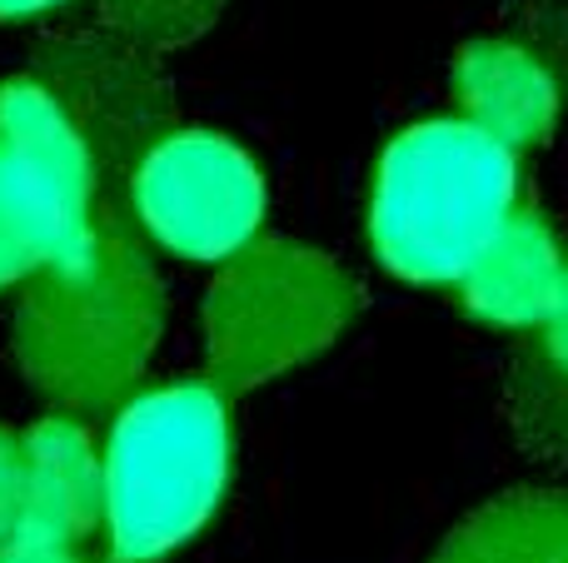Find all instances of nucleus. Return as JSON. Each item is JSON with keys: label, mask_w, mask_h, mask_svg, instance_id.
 <instances>
[{"label": "nucleus", "mask_w": 568, "mask_h": 563, "mask_svg": "<svg viewBox=\"0 0 568 563\" xmlns=\"http://www.w3.org/2000/svg\"><path fill=\"white\" fill-rule=\"evenodd\" d=\"M100 16L135 45L175 50L215 25L225 16V0H100Z\"/></svg>", "instance_id": "13"}, {"label": "nucleus", "mask_w": 568, "mask_h": 563, "mask_svg": "<svg viewBox=\"0 0 568 563\" xmlns=\"http://www.w3.org/2000/svg\"><path fill=\"white\" fill-rule=\"evenodd\" d=\"M359 319V285L324 249L255 239L220 265L200 305L205 379L225 399L250 395L324 355Z\"/></svg>", "instance_id": "4"}, {"label": "nucleus", "mask_w": 568, "mask_h": 563, "mask_svg": "<svg viewBox=\"0 0 568 563\" xmlns=\"http://www.w3.org/2000/svg\"><path fill=\"white\" fill-rule=\"evenodd\" d=\"M125 205L140 239L180 259H235L265 225V175L235 140L215 130H185L160 140L130 175Z\"/></svg>", "instance_id": "7"}, {"label": "nucleus", "mask_w": 568, "mask_h": 563, "mask_svg": "<svg viewBox=\"0 0 568 563\" xmlns=\"http://www.w3.org/2000/svg\"><path fill=\"white\" fill-rule=\"evenodd\" d=\"M568 269V249L559 245V229L544 209L519 205L509 225L484 245V255L464 269L459 299L479 325L534 335L554 315Z\"/></svg>", "instance_id": "10"}, {"label": "nucleus", "mask_w": 568, "mask_h": 563, "mask_svg": "<svg viewBox=\"0 0 568 563\" xmlns=\"http://www.w3.org/2000/svg\"><path fill=\"white\" fill-rule=\"evenodd\" d=\"M504 419L529 459H568V269L554 315L524 335L504 379Z\"/></svg>", "instance_id": "11"}, {"label": "nucleus", "mask_w": 568, "mask_h": 563, "mask_svg": "<svg viewBox=\"0 0 568 563\" xmlns=\"http://www.w3.org/2000/svg\"><path fill=\"white\" fill-rule=\"evenodd\" d=\"M0 563H80L75 554H26V549H6Z\"/></svg>", "instance_id": "18"}, {"label": "nucleus", "mask_w": 568, "mask_h": 563, "mask_svg": "<svg viewBox=\"0 0 568 563\" xmlns=\"http://www.w3.org/2000/svg\"><path fill=\"white\" fill-rule=\"evenodd\" d=\"M165 339V285L145 245L105 219L95 249L45 265L20 285L10 355L20 375L65 414L135 399Z\"/></svg>", "instance_id": "1"}, {"label": "nucleus", "mask_w": 568, "mask_h": 563, "mask_svg": "<svg viewBox=\"0 0 568 563\" xmlns=\"http://www.w3.org/2000/svg\"><path fill=\"white\" fill-rule=\"evenodd\" d=\"M105 529V449L80 419L50 414L20 434V499L10 549L75 554Z\"/></svg>", "instance_id": "8"}, {"label": "nucleus", "mask_w": 568, "mask_h": 563, "mask_svg": "<svg viewBox=\"0 0 568 563\" xmlns=\"http://www.w3.org/2000/svg\"><path fill=\"white\" fill-rule=\"evenodd\" d=\"M235 469L230 399L210 379L125 399L105 439L110 563H160L215 519Z\"/></svg>", "instance_id": "3"}, {"label": "nucleus", "mask_w": 568, "mask_h": 563, "mask_svg": "<svg viewBox=\"0 0 568 563\" xmlns=\"http://www.w3.org/2000/svg\"><path fill=\"white\" fill-rule=\"evenodd\" d=\"M429 563H568V489H514L489 499Z\"/></svg>", "instance_id": "12"}, {"label": "nucleus", "mask_w": 568, "mask_h": 563, "mask_svg": "<svg viewBox=\"0 0 568 563\" xmlns=\"http://www.w3.org/2000/svg\"><path fill=\"white\" fill-rule=\"evenodd\" d=\"M36 269H40V259L30 255V245L16 235V225H10L6 209H0V295L16 289V285H26Z\"/></svg>", "instance_id": "16"}, {"label": "nucleus", "mask_w": 568, "mask_h": 563, "mask_svg": "<svg viewBox=\"0 0 568 563\" xmlns=\"http://www.w3.org/2000/svg\"><path fill=\"white\" fill-rule=\"evenodd\" d=\"M449 90L459 120L479 125L514 155L554 140L568 110L564 70L524 30L504 25V20L499 30H484L459 45L449 65Z\"/></svg>", "instance_id": "9"}, {"label": "nucleus", "mask_w": 568, "mask_h": 563, "mask_svg": "<svg viewBox=\"0 0 568 563\" xmlns=\"http://www.w3.org/2000/svg\"><path fill=\"white\" fill-rule=\"evenodd\" d=\"M26 75L80 130L105 190H125L150 150L180 130L175 85L160 70L155 50L135 45L110 25L40 40Z\"/></svg>", "instance_id": "5"}, {"label": "nucleus", "mask_w": 568, "mask_h": 563, "mask_svg": "<svg viewBox=\"0 0 568 563\" xmlns=\"http://www.w3.org/2000/svg\"><path fill=\"white\" fill-rule=\"evenodd\" d=\"M514 209V150L459 115L419 120L379 155L369 190V245L404 285H459Z\"/></svg>", "instance_id": "2"}, {"label": "nucleus", "mask_w": 568, "mask_h": 563, "mask_svg": "<svg viewBox=\"0 0 568 563\" xmlns=\"http://www.w3.org/2000/svg\"><path fill=\"white\" fill-rule=\"evenodd\" d=\"M504 25L524 30L568 80V0H514Z\"/></svg>", "instance_id": "14"}, {"label": "nucleus", "mask_w": 568, "mask_h": 563, "mask_svg": "<svg viewBox=\"0 0 568 563\" xmlns=\"http://www.w3.org/2000/svg\"><path fill=\"white\" fill-rule=\"evenodd\" d=\"M16 499H20V434L0 424V554L10 549V529H16Z\"/></svg>", "instance_id": "15"}, {"label": "nucleus", "mask_w": 568, "mask_h": 563, "mask_svg": "<svg viewBox=\"0 0 568 563\" xmlns=\"http://www.w3.org/2000/svg\"><path fill=\"white\" fill-rule=\"evenodd\" d=\"M100 170L65 110L30 75L0 85V209L45 265L90 255L115 209L100 205Z\"/></svg>", "instance_id": "6"}, {"label": "nucleus", "mask_w": 568, "mask_h": 563, "mask_svg": "<svg viewBox=\"0 0 568 563\" xmlns=\"http://www.w3.org/2000/svg\"><path fill=\"white\" fill-rule=\"evenodd\" d=\"M60 6H65V0H0V20H36Z\"/></svg>", "instance_id": "17"}]
</instances>
